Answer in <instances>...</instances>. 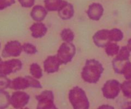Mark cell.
<instances>
[{
	"label": "cell",
	"mask_w": 131,
	"mask_h": 109,
	"mask_svg": "<svg viewBox=\"0 0 131 109\" xmlns=\"http://www.w3.org/2000/svg\"><path fill=\"white\" fill-rule=\"evenodd\" d=\"M98 109H115L113 107H111L110 105H104L101 106Z\"/></svg>",
	"instance_id": "30"
},
{
	"label": "cell",
	"mask_w": 131,
	"mask_h": 109,
	"mask_svg": "<svg viewBox=\"0 0 131 109\" xmlns=\"http://www.w3.org/2000/svg\"><path fill=\"white\" fill-rule=\"evenodd\" d=\"M127 48H129V49L131 51V39H130L128 42V45H127Z\"/></svg>",
	"instance_id": "31"
},
{
	"label": "cell",
	"mask_w": 131,
	"mask_h": 109,
	"mask_svg": "<svg viewBox=\"0 0 131 109\" xmlns=\"http://www.w3.org/2000/svg\"><path fill=\"white\" fill-rule=\"evenodd\" d=\"M95 43L98 47H105L113 41L111 30L102 29L97 31L93 37Z\"/></svg>",
	"instance_id": "7"
},
{
	"label": "cell",
	"mask_w": 131,
	"mask_h": 109,
	"mask_svg": "<svg viewBox=\"0 0 131 109\" xmlns=\"http://www.w3.org/2000/svg\"><path fill=\"white\" fill-rule=\"evenodd\" d=\"M104 8L100 3H92L89 6L87 14L89 18L93 20H99L103 15Z\"/></svg>",
	"instance_id": "10"
},
{
	"label": "cell",
	"mask_w": 131,
	"mask_h": 109,
	"mask_svg": "<svg viewBox=\"0 0 131 109\" xmlns=\"http://www.w3.org/2000/svg\"><path fill=\"white\" fill-rule=\"evenodd\" d=\"M30 30L31 31L32 37L36 38H42L46 34L47 28L43 23L37 22L33 24L30 27Z\"/></svg>",
	"instance_id": "13"
},
{
	"label": "cell",
	"mask_w": 131,
	"mask_h": 109,
	"mask_svg": "<svg viewBox=\"0 0 131 109\" xmlns=\"http://www.w3.org/2000/svg\"><path fill=\"white\" fill-rule=\"evenodd\" d=\"M22 6L25 8L31 7L34 5L35 0H18Z\"/></svg>",
	"instance_id": "28"
},
{
	"label": "cell",
	"mask_w": 131,
	"mask_h": 109,
	"mask_svg": "<svg viewBox=\"0 0 131 109\" xmlns=\"http://www.w3.org/2000/svg\"><path fill=\"white\" fill-rule=\"evenodd\" d=\"M63 2V0H45V8L47 11H58Z\"/></svg>",
	"instance_id": "16"
},
{
	"label": "cell",
	"mask_w": 131,
	"mask_h": 109,
	"mask_svg": "<svg viewBox=\"0 0 131 109\" xmlns=\"http://www.w3.org/2000/svg\"><path fill=\"white\" fill-rule=\"evenodd\" d=\"M75 52V49L72 43H63L58 52V59L61 64H67L71 61Z\"/></svg>",
	"instance_id": "3"
},
{
	"label": "cell",
	"mask_w": 131,
	"mask_h": 109,
	"mask_svg": "<svg viewBox=\"0 0 131 109\" xmlns=\"http://www.w3.org/2000/svg\"><path fill=\"white\" fill-rule=\"evenodd\" d=\"M23 46L18 41H10L5 45L1 55L3 57H17L20 54Z\"/></svg>",
	"instance_id": "6"
},
{
	"label": "cell",
	"mask_w": 131,
	"mask_h": 109,
	"mask_svg": "<svg viewBox=\"0 0 131 109\" xmlns=\"http://www.w3.org/2000/svg\"><path fill=\"white\" fill-rule=\"evenodd\" d=\"M15 3V0H0V10H4Z\"/></svg>",
	"instance_id": "25"
},
{
	"label": "cell",
	"mask_w": 131,
	"mask_h": 109,
	"mask_svg": "<svg viewBox=\"0 0 131 109\" xmlns=\"http://www.w3.org/2000/svg\"><path fill=\"white\" fill-rule=\"evenodd\" d=\"M122 109H131V102H127L123 105Z\"/></svg>",
	"instance_id": "29"
},
{
	"label": "cell",
	"mask_w": 131,
	"mask_h": 109,
	"mask_svg": "<svg viewBox=\"0 0 131 109\" xmlns=\"http://www.w3.org/2000/svg\"><path fill=\"white\" fill-rule=\"evenodd\" d=\"M30 71L32 75L34 76V77L40 79L42 77V69L40 68V67L37 64L34 63L31 66Z\"/></svg>",
	"instance_id": "21"
},
{
	"label": "cell",
	"mask_w": 131,
	"mask_h": 109,
	"mask_svg": "<svg viewBox=\"0 0 131 109\" xmlns=\"http://www.w3.org/2000/svg\"><path fill=\"white\" fill-rule=\"evenodd\" d=\"M0 48H1V43H0Z\"/></svg>",
	"instance_id": "34"
},
{
	"label": "cell",
	"mask_w": 131,
	"mask_h": 109,
	"mask_svg": "<svg viewBox=\"0 0 131 109\" xmlns=\"http://www.w3.org/2000/svg\"><path fill=\"white\" fill-rule=\"evenodd\" d=\"M24 109H28V108H24Z\"/></svg>",
	"instance_id": "35"
},
{
	"label": "cell",
	"mask_w": 131,
	"mask_h": 109,
	"mask_svg": "<svg viewBox=\"0 0 131 109\" xmlns=\"http://www.w3.org/2000/svg\"><path fill=\"white\" fill-rule=\"evenodd\" d=\"M49 109H58V108H56V106H55V105H54L53 107H51V108H50Z\"/></svg>",
	"instance_id": "32"
},
{
	"label": "cell",
	"mask_w": 131,
	"mask_h": 109,
	"mask_svg": "<svg viewBox=\"0 0 131 109\" xmlns=\"http://www.w3.org/2000/svg\"><path fill=\"white\" fill-rule=\"evenodd\" d=\"M11 80L5 75H0V91H4L10 87Z\"/></svg>",
	"instance_id": "23"
},
{
	"label": "cell",
	"mask_w": 131,
	"mask_h": 109,
	"mask_svg": "<svg viewBox=\"0 0 131 109\" xmlns=\"http://www.w3.org/2000/svg\"><path fill=\"white\" fill-rule=\"evenodd\" d=\"M10 104V96L5 91H0V109H6Z\"/></svg>",
	"instance_id": "17"
},
{
	"label": "cell",
	"mask_w": 131,
	"mask_h": 109,
	"mask_svg": "<svg viewBox=\"0 0 131 109\" xmlns=\"http://www.w3.org/2000/svg\"><path fill=\"white\" fill-rule=\"evenodd\" d=\"M119 47L116 43H110L106 46V53L109 56H114L117 54L118 52Z\"/></svg>",
	"instance_id": "19"
},
{
	"label": "cell",
	"mask_w": 131,
	"mask_h": 109,
	"mask_svg": "<svg viewBox=\"0 0 131 109\" xmlns=\"http://www.w3.org/2000/svg\"><path fill=\"white\" fill-rule=\"evenodd\" d=\"M22 63L18 59H12L0 64V75L6 76L21 69Z\"/></svg>",
	"instance_id": "4"
},
{
	"label": "cell",
	"mask_w": 131,
	"mask_h": 109,
	"mask_svg": "<svg viewBox=\"0 0 131 109\" xmlns=\"http://www.w3.org/2000/svg\"><path fill=\"white\" fill-rule=\"evenodd\" d=\"M1 63H2V61H1V57H0V64H1Z\"/></svg>",
	"instance_id": "33"
},
{
	"label": "cell",
	"mask_w": 131,
	"mask_h": 109,
	"mask_svg": "<svg viewBox=\"0 0 131 109\" xmlns=\"http://www.w3.org/2000/svg\"><path fill=\"white\" fill-rule=\"evenodd\" d=\"M103 70L102 65L98 61L95 59L88 60L83 70L82 77L86 82L96 83L99 80Z\"/></svg>",
	"instance_id": "1"
},
{
	"label": "cell",
	"mask_w": 131,
	"mask_h": 109,
	"mask_svg": "<svg viewBox=\"0 0 131 109\" xmlns=\"http://www.w3.org/2000/svg\"><path fill=\"white\" fill-rule=\"evenodd\" d=\"M102 90L105 98L114 99L120 93V84L116 80H109L104 84Z\"/></svg>",
	"instance_id": "5"
},
{
	"label": "cell",
	"mask_w": 131,
	"mask_h": 109,
	"mask_svg": "<svg viewBox=\"0 0 131 109\" xmlns=\"http://www.w3.org/2000/svg\"><path fill=\"white\" fill-rule=\"evenodd\" d=\"M121 88L124 96L131 98V80L124 82L121 85Z\"/></svg>",
	"instance_id": "20"
},
{
	"label": "cell",
	"mask_w": 131,
	"mask_h": 109,
	"mask_svg": "<svg viewBox=\"0 0 131 109\" xmlns=\"http://www.w3.org/2000/svg\"><path fill=\"white\" fill-rule=\"evenodd\" d=\"M111 37H112L113 41L115 42H119L121 40L123 39L124 37V34H123L122 31L118 29H113L111 30Z\"/></svg>",
	"instance_id": "22"
},
{
	"label": "cell",
	"mask_w": 131,
	"mask_h": 109,
	"mask_svg": "<svg viewBox=\"0 0 131 109\" xmlns=\"http://www.w3.org/2000/svg\"><path fill=\"white\" fill-rule=\"evenodd\" d=\"M69 100L74 109H88L89 102L85 93L79 87L70 91Z\"/></svg>",
	"instance_id": "2"
},
{
	"label": "cell",
	"mask_w": 131,
	"mask_h": 109,
	"mask_svg": "<svg viewBox=\"0 0 131 109\" xmlns=\"http://www.w3.org/2000/svg\"><path fill=\"white\" fill-rule=\"evenodd\" d=\"M47 14V10L46 8L42 6L37 5L35 6L31 12V17L34 20L37 22H41L45 19Z\"/></svg>",
	"instance_id": "14"
},
{
	"label": "cell",
	"mask_w": 131,
	"mask_h": 109,
	"mask_svg": "<svg viewBox=\"0 0 131 109\" xmlns=\"http://www.w3.org/2000/svg\"><path fill=\"white\" fill-rule=\"evenodd\" d=\"M37 99L38 101L37 109H49L54 106V96L52 91H46L39 96H37Z\"/></svg>",
	"instance_id": "9"
},
{
	"label": "cell",
	"mask_w": 131,
	"mask_h": 109,
	"mask_svg": "<svg viewBox=\"0 0 131 109\" xmlns=\"http://www.w3.org/2000/svg\"><path fill=\"white\" fill-rule=\"evenodd\" d=\"M29 86H30L29 82L26 77L25 78L18 77L14 79L12 81H11L9 88L14 90H20V89H26Z\"/></svg>",
	"instance_id": "15"
},
{
	"label": "cell",
	"mask_w": 131,
	"mask_h": 109,
	"mask_svg": "<svg viewBox=\"0 0 131 109\" xmlns=\"http://www.w3.org/2000/svg\"><path fill=\"white\" fill-rule=\"evenodd\" d=\"M23 49L27 54H35L37 52L36 47L32 44H30V43H25V44L23 45Z\"/></svg>",
	"instance_id": "24"
},
{
	"label": "cell",
	"mask_w": 131,
	"mask_h": 109,
	"mask_svg": "<svg viewBox=\"0 0 131 109\" xmlns=\"http://www.w3.org/2000/svg\"><path fill=\"white\" fill-rule=\"evenodd\" d=\"M26 77L27 79H28V81H29L30 87L36 88H42V86H41V84L38 82V81H37L35 79L32 78L31 77L26 76Z\"/></svg>",
	"instance_id": "26"
},
{
	"label": "cell",
	"mask_w": 131,
	"mask_h": 109,
	"mask_svg": "<svg viewBox=\"0 0 131 109\" xmlns=\"http://www.w3.org/2000/svg\"><path fill=\"white\" fill-rule=\"evenodd\" d=\"M60 64L58 57L54 56H50L44 62L45 70L47 73L56 72L58 70Z\"/></svg>",
	"instance_id": "12"
},
{
	"label": "cell",
	"mask_w": 131,
	"mask_h": 109,
	"mask_svg": "<svg viewBox=\"0 0 131 109\" xmlns=\"http://www.w3.org/2000/svg\"><path fill=\"white\" fill-rule=\"evenodd\" d=\"M29 96L24 92L17 91L10 97V104L15 108H21L28 103Z\"/></svg>",
	"instance_id": "8"
},
{
	"label": "cell",
	"mask_w": 131,
	"mask_h": 109,
	"mask_svg": "<svg viewBox=\"0 0 131 109\" xmlns=\"http://www.w3.org/2000/svg\"><path fill=\"white\" fill-rule=\"evenodd\" d=\"M60 35H61V37L63 40L66 42H68V43H70V42H72L74 38V33L70 29H64L61 31Z\"/></svg>",
	"instance_id": "18"
},
{
	"label": "cell",
	"mask_w": 131,
	"mask_h": 109,
	"mask_svg": "<svg viewBox=\"0 0 131 109\" xmlns=\"http://www.w3.org/2000/svg\"><path fill=\"white\" fill-rule=\"evenodd\" d=\"M74 10L73 5L64 1L62 6L58 10V15L63 20H68L71 19L74 16Z\"/></svg>",
	"instance_id": "11"
},
{
	"label": "cell",
	"mask_w": 131,
	"mask_h": 109,
	"mask_svg": "<svg viewBox=\"0 0 131 109\" xmlns=\"http://www.w3.org/2000/svg\"><path fill=\"white\" fill-rule=\"evenodd\" d=\"M123 74H124L125 77L127 80H131V63L130 62L128 63L127 65H126Z\"/></svg>",
	"instance_id": "27"
}]
</instances>
